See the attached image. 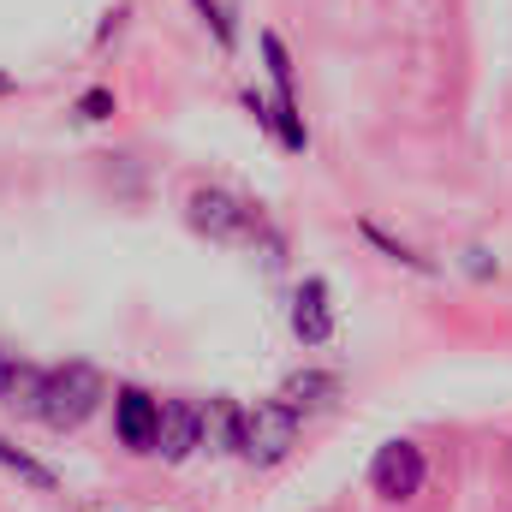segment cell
<instances>
[{"label": "cell", "instance_id": "1", "mask_svg": "<svg viewBox=\"0 0 512 512\" xmlns=\"http://www.w3.org/2000/svg\"><path fill=\"white\" fill-rule=\"evenodd\" d=\"M102 399H108V382H102V370H96V364H84V358H66V364L42 370L36 417H42L54 435H72V429H84V423L102 411Z\"/></svg>", "mask_w": 512, "mask_h": 512}, {"label": "cell", "instance_id": "2", "mask_svg": "<svg viewBox=\"0 0 512 512\" xmlns=\"http://www.w3.org/2000/svg\"><path fill=\"white\" fill-rule=\"evenodd\" d=\"M185 221H191V233H203L215 245H251V233L262 227V215L227 185H191L185 191Z\"/></svg>", "mask_w": 512, "mask_h": 512}, {"label": "cell", "instance_id": "3", "mask_svg": "<svg viewBox=\"0 0 512 512\" xmlns=\"http://www.w3.org/2000/svg\"><path fill=\"white\" fill-rule=\"evenodd\" d=\"M298 447V411L286 399H262V405H245V441H239V459L268 471L280 465L286 453Z\"/></svg>", "mask_w": 512, "mask_h": 512}, {"label": "cell", "instance_id": "4", "mask_svg": "<svg viewBox=\"0 0 512 512\" xmlns=\"http://www.w3.org/2000/svg\"><path fill=\"white\" fill-rule=\"evenodd\" d=\"M262 60H268V78H274V137H280V149H292V155H304L310 149V126H304V114H298V78H292V54H286V42L274 36V30H262Z\"/></svg>", "mask_w": 512, "mask_h": 512}, {"label": "cell", "instance_id": "5", "mask_svg": "<svg viewBox=\"0 0 512 512\" xmlns=\"http://www.w3.org/2000/svg\"><path fill=\"white\" fill-rule=\"evenodd\" d=\"M423 483H429V459H423L417 441H387V447H376V459H370V489L382 495L387 507L423 495Z\"/></svg>", "mask_w": 512, "mask_h": 512}, {"label": "cell", "instance_id": "6", "mask_svg": "<svg viewBox=\"0 0 512 512\" xmlns=\"http://www.w3.org/2000/svg\"><path fill=\"white\" fill-rule=\"evenodd\" d=\"M191 453H203V405H197V399H161L155 459H161V465H185Z\"/></svg>", "mask_w": 512, "mask_h": 512}, {"label": "cell", "instance_id": "7", "mask_svg": "<svg viewBox=\"0 0 512 512\" xmlns=\"http://www.w3.org/2000/svg\"><path fill=\"white\" fill-rule=\"evenodd\" d=\"M155 423H161V399L143 393V387H120L114 393V435L126 453H155Z\"/></svg>", "mask_w": 512, "mask_h": 512}, {"label": "cell", "instance_id": "8", "mask_svg": "<svg viewBox=\"0 0 512 512\" xmlns=\"http://www.w3.org/2000/svg\"><path fill=\"white\" fill-rule=\"evenodd\" d=\"M292 334L304 346H328L334 340V292H328V280L310 274L298 286V298H292Z\"/></svg>", "mask_w": 512, "mask_h": 512}, {"label": "cell", "instance_id": "9", "mask_svg": "<svg viewBox=\"0 0 512 512\" xmlns=\"http://www.w3.org/2000/svg\"><path fill=\"white\" fill-rule=\"evenodd\" d=\"M239 441H245V405L239 399H209V411H203V447L209 453H239Z\"/></svg>", "mask_w": 512, "mask_h": 512}, {"label": "cell", "instance_id": "10", "mask_svg": "<svg viewBox=\"0 0 512 512\" xmlns=\"http://www.w3.org/2000/svg\"><path fill=\"white\" fill-rule=\"evenodd\" d=\"M280 399H286L292 411H328V405L340 399V376H328V370H292V376L280 382Z\"/></svg>", "mask_w": 512, "mask_h": 512}, {"label": "cell", "instance_id": "11", "mask_svg": "<svg viewBox=\"0 0 512 512\" xmlns=\"http://www.w3.org/2000/svg\"><path fill=\"white\" fill-rule=\"evenodd\" d=\"M36 393H42V364H18V358H12L6 387H0V405H12V411L36 417Z\"/></svg>", "mask_w": 512, "mask_h": 512}, {"label": "cell", "instance_id": "12", "mask_svg": "<svg viewBox=\"0 0 512 512\" xmlns=\"http://www.w3.org/2000/svg\"><path fill=\"white\" fill-rule=\"evenodd\" d=\"M0 471H12L18 483H30V489H42V495H54V489H60V477H54L42 459H30L24 447H12L6 435H0Z\"/></svg>", "mask_w": 512, "mask_h": 512}, {"label": "cell", "instance_id": "13", "mask_svg": "<svg viewBox=\"0 0 512 512\" xmlns=\"http://www.w3.org/2000/svg\"><path fill=\"white\" fill-rule=\"evenodd\" d=\"M191 12L203 18V30L215 36V48H221V54H233V48H239V18H233V0H191Z\"/></svg>", "mask_w": 512, "mask_h": 512}, {"label": "cell", "instance_id": "14", "mask_svg": "<svg viewBox=\"0 0 512 512\" xmlns=\"http://www.w3.org/2000/svg\"><path fill=\"white\" fill-rule=\"evenodd\" d=\"M358 233H364V239H370V245H376V251L387 256V262H399V268H411V274H435V262H429V256H417L411 245H405V239L382 233L376 221H358Z\"/></svg>", "mask_w": 512, "mask_h": 512}, {"label": "cell", "instance_id": "15", "mask_svg": "<svg viewBox=\"0 0 512 512\" xmlns=\"http://www.w3.org/2000/svg\"><path fill=\"white\" fill-rule=\"evenodd\" d=\"M114 108H120V96H114L108 84H90L66 114H72V126H102V120H114Z\"/></svg>", "mask_w": 512, "mask_h": 512}, {"label": "cell", "instance_id": "16", "mask_svg": "<svg viewBox=\"0 0 512 512\" xmlns=\"http://www.w3.org/2000/svg\"><path fill=\"white\" fill-rule=\"evenodd\" d=\"M126 12H131V6H114V12H108V24L96 30V48H108V42L120 36V24H126Z\"/></svg>", "mask_w": 512, "mask_h": 512}, {"label": "cell", "instance_id": "17", "mask_svg": "<svg viewBox=\"0 0 512 512\" xmlns=\"http://www.w3.org/2000/svg\"><path fill=\"white\" fill-rule=\"evenodd\" d=\"M465 268H471L477 280H489V274H495V262H489V251H465Z\"/></svg>", "mask_w": 512, "mask_h": 512}, {"label": "cell", "instance_id": "18", "mask_svg": "<svg viewBox=\"0 0 512 512\" xmlns=\"http://www.w3.org/2000/svg\"><path fill=\"white\" fill-rule=\"evenodd\" d=\"M12 96H24V84H18L12 72H0V102H12Z\"/></svg>", "mask_w": 512, "mask_h": 512}, {"label": "cell", "instance_id": "19", "mask_svg": "<svg viewBox=\"0 0 512 512\" xmlns=\"http://www.w3.org/2000/svg\"><path fill=\"white\" fill-rule=\"evenodd\" d=\"M6 370H12V352L0 346V387H6Z\"/></svg>", "mask_w": 512, "mask_h": 512}]
</instances>
